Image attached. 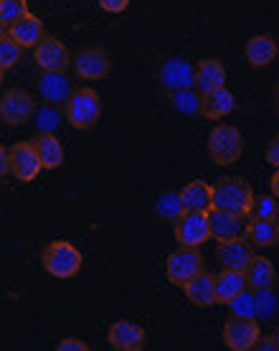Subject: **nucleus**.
I'll use <instances>...</instances> for the list:
<instances>
[{"label":"nucleus","instance_id":"1","mask_svg":"<svg viewBox=\"0 0 279 351\" xmlns=\"http://www.w3.org/2000/svg\"><path fill=\"white\" fill-rule=\"evenodd\" d=\"M252 199H254L252 186L246 184L244 178H239V176L218 178L216 184L211 186V209H224V211H234V214H246Z\"/></svg>","mask_w":279,"mask_h":351},{"label":"nucleus","instance_id":"2","mask_svg":"<svg viewBox=\"0 0 279 351\" xmlns=\"http://www.w3.org/2000/svg\"><path fill=\"white\" fill-rule=\"evenodd\" d=\"M64 112H66V120H69L71 128L92 130L99 123V117H102V99H99L94 89L79 87L64 102Z\"/></svg>","mask_w":279,"mask_h":351},{"label":"nucleus","instance_id":"3","mask_svg":"<svg viewBox=\"0 0 279 351\" xmlns=\"http://www.w3.org/2000/svg\"><path fill=\"white\" fill-rule=\"evenodd\" d=\"M41 263H44V270L49 275L69 280V278L79 275L81 265H84V257H81V252L71 242H66V239H53V242H49L44 247Z\"/></svg>","mask_w":279,"mask_h":351},{"label":"nucleus","instance_id":"4","mask_svg":"<svg viewBox=\"0 0 279 351\" xmlns=\"http://www.w3.org/2000/svg\"><path fill=\"white\" fill-rule=\"evenodd\" d=\"M209 156L216 166H231L244 156V138L234 125H216L209 135Z\"/></svg>","mask_w":279,"mask_h":351},{"label":"nucleus","instance_id":"5","mask_svg":"<svg viewBox=\"0 0 279 351\" xmlns=\"http://www.w3.org/2000/svg\"><path fill=\"white\" fill-rule=\"evenodd\" d=\"M201 270H203L201 247H178L165 260L168 282H173L178 288H183L185 282L191 280L193 275H198Z\"/></svg>","mask_w":279,"mask_h":351},{"label":"nucleus","instance_id":"6","mask_svg":"<svg viewBox=\"0 0 279 351\" xmlns=\"http://www.w3.org/2000/svg\"><path fill=\"white\" fill-rule=\"evenodd\" d=\"M173 234L181 247H203L211 239L209 211H183L173 221Z\"/></svg>","mask_w":279,"mask_h":351},{"label":"nucleus","instance_id":"7","mask_svg":"<svg viewBox=\"0 0 279 351\" xmlns=\"http://www.w3.org/2000/svg\"><path fill=\"white\" fill-rule=\"evenodd\" d=\"M259 324L256 318H241V316H231L224 324V343H226L231 351H252L254 343L259 341Z\"/></svg>","mask_w":279,"mask_h":351},{"label":"nucleus","instance_id":"8","mask_svg":"<svg viewBox=\"0 0 279 351\" xmlns=\"http://www.w3.org/2000/svg\"><path fill=\"white\" fill-rule=\"evenodd\" d=\"M36 110L34 95L23 89H8L0 97V123L5 125H26Z\"/></svg>","mask_w":279,"mask_h":351},{"label":"nucleus","instance_id":"9","mask_svg":"<svg viewBox=\"0 0 279 351\" xmlns=\"http://www.w3.org/2000/svg\"><path fill=\"white\" fill-rule=\"evenodd\" d=\"M34 59L41 71H66L71 64V53L56 36L44 34V38L34 46Z\"/></svg>","mask_w":279,"mask_h":351},{"label":"nucleus","instance_id":"10","mask_svg":"<svg viewBox=\"0 0 279 351\" xmlns=\"http://www.w3.org/2000/svg\"><path fill=\"white\" fill-rule=\"evenodd\" d=\"M71 66L81 80H105L112 69V59L105 49H81L71 56Z\"/></svg>","mask_w":279,"mask_h":351},{"label":"nucleus","instance_id":"11","mask_svg":"<svg viewBox=\"0 0 279 351\" xmlns=\"http://www.w3.org/2000/svg\"><path fill=\"white\" fill-rule=\"evenodd\" d=\"M8 158H10V173L16 176L18 181H34L36 176L41 173V158H38V153H36L34 143H16L13 148L8 150Z\"/></svg>","mask_w":279,"mask_h":351},{"label":"nucleus","instance_id":"12","mask_svg":"<svg viewBox=\"0 0 279 351\" xmlns=\"http://www.w3.org/2000/svg\"><path fill=\"white\" fill-rule=\"evenodd\" d=\"M193 82H196V66L181 56H173L160 66V87L165 89L168 95L193 87Z\"/></svg>","mask_w":279,"mask_h":351},{"label":"nucleus","instance_id":"13","mask_svg":"<svg viewBox=\"0 0 279 351\" xmlns=\"http://www.w3.org/2000/svg\"><path fill=\"white\" fill-rule=\"evenodd\" d=\"M249 217L246 214H234V211L224 209H209V229L213 239H234L244 237Z\"/></svg>","mask_w":279,"mask_h":351},{"label":"nucleus","instance_id":"14","mask_svg":"<svg viewBox=\"0 0 279 351\" xmlns=\"http://www.w3.org/2000/svg\"><path fill=\"white\" fill-rule=\"evenodd\" d=\"M109 346L117 351H142L148 346V334L142 331V326L132 321H114L107 334Z\"/></svg>","mask_w":279,"mask_h":351},{"label":"nucleus","instance_id":"15","mask_svg":"<svg viewBox=\"0 0 279 351\" xmlns=\"http://www.w3.org/2000/svg\"><path fill=\"white\" fill-rule=\"evenodd\" d=\"M216 257H218V263H221V267L244 272V267L254 257V247L246 237L221 239L218 247H216Z\"/></svg>","mask_w":279,"mask_h":351},{"label":"nucleus","instance_id":"16","mask_svg":"<svg viewBox=\"0 0 279 351\" xmlns=\"http://www.w3.org/2000/svg\"><path fill=\"white\" fill-rule=\"evenodd\" d=\"M71 92H74L71 80L64 71H44L41 80H38V95L49 105H56V107L64 105L69 99Z\"/></svg>","mask_w":279,"mask_h":351},{"label":"nucleus","instance_id":"17","mask_svg":"<svg viewBox=\"0 0 279 351\" xmlns=\"http://www.w3.org/2000/svg\"><path fill=\"white\" fill-rule=\"evenodd\" d=\"M183 293L193 306H198V308L216 306V275L201 270L198 275H193L191 280L185 282Z\"/></svg>","mask_w":279,"mask_h":351},{"label":"nucleus","instance_id":"18","mask_svg":"<svg viewBox=\"0 0 279 351\" xmlns=\"http://www.w3.org/2000/svg\"><path fill=\"white\" fill-rule=\"evenodd\" d=\"M234 107H236L234 92H228L226 87H218L213 92L201 95V112L198 114L209 117V120H224L226 114L234 112Z\"/></svg>","mask_w":279,"mask_h":351},{"label":"nucleus","instance_id":"19","mask_svg":"<svg viewBox=\"0 0 279 351\" xmlns=\"http://www.w3.org/2000/svg\"><path fill=\"white\" fill-rule=\"evenodd\" d=\"M244 278H246V288L252 290H262V288H274L277 282V270H274V263L264 255H254L249 260V265L244 267Z\"/></svg>","mask_w":279,"mask_h":351},{"label":"nucleus","instance_id":"20","mask_svg":"<svg viewBox=\"0 0 279 351\" xmlns=\"http://www.w3.org/2000/svg\"><path fill=\"white\" fill-rule=\"evenodd\" d=\"M244 53H246V62L252 64V66H256V69H262V66H269L277 59L279 46L269 34H259V36H252L246 41Z\"/></svg>","mask_w":279,"mask_h":351},{"label":"nucleus","instance_id":"21","mask_svg":"<svg viewBox=\"0 0 279 351\" xmlns=\"http://www.w3.org/2000/svg\"><path fill=\"white\" fill-rule=\"evenodd\" d=\"M8 36L18 46L34 49V46L44 38V23H41V18H36L34 13H26L23 18H18L16 23H10Z\"/></svg>","mask_w":279,"mask_h":351},{"label":"nucleus","instance_id":"22","mask_svg":"<svg viewBox=\"0 0 279 351\" xmlns=\"http://www.w3.org/2000/svg\"><path fill=\"white\" fill-rule=\"evenodd\" d=\"M226 84V66L218 62V59H203L196 64V82L193 87L198 89L201 95L213 92V89L224 87Z\"/></svg>","mask_w":279,"mask_h":351},{"label":"nucleus","instance_id":"23","mask_svg":"<svg viewBox=\"0 0 279 351\" xmlns=\"http://www.w3.org/2000/svg\"><path fill=\"white\" fill-rule=\"evenodd\" d=\"M31 143H34L36 153L41 158V166L46 171H56L64 163V145L56 135H51V132H36Z\"/></svg>","mask_w":279,"mask_h":351},{"label":"nucleus","instance_id":"24","mask_svg":"<svg viewBox=\"0 0 279 351\" xmlns=\"http://www.w3.org/2000/svg\"><path fill=\"white\" fill-rule=\"evenodd\" d=\"M244 237L252 247H277L279 245V221L277 219H249Z\"/></svg>","mask_w":279,"mask_h":351},{"label":"nucleus","instance_id":"25","mask_svg":"<svg viewBox=\"0 0 279 351\" xmlns=\"http://www.w3.org/2000/svg\"><path fill=\"white\" fill-rule=\"evenodd\" d=\"M181 206L183 211H209L211 209V186L203 181H191L181 191Z\"/></svg>","mask_w":279,"mask_h":351},{"label":"nucleus","instance_id":"26","mask_svg":"<svg viewBox=\"0 0 279 351\" xmlns=\"http://www.w3.org/2000/svg\"><path fill=\"white\" fill-rule=\"evenodd\" d=\"M246 288V278L241 270H224L216 275V303H228L236 293H241Z\"/></svg>","mask_w":279,"mask_h":351},{"label":"nucleus","instance_id":"27","mask_svg":"<svg viewBox=\"0 0 279 351\" xmlns=\"http://www.w3.org/2000/svg\"><path fill=\"white\" fill-rule=\"evenodd\" d=\"M28 123H34L36 132H51L53 135V132L59 130V125H62V112L56 110V105L44 102L41 107H36Z\"/></svg>","mask_w":279,"mask_h":351},{"label":"nucleus","instance_id":"28","mask_svg":"<svg viewBox=\"0 0 279 351\" xmlns=\"http://www.w3.org/2000/svg\"><path fill=\"white\" fill-rule=\"evenodd\" d=\"M246 217L249 219H277L279 217V204H277V196L271 193V196H254L252 204H249V209H246Z\"/></svg>","mask_w":279,"mask_h":351},{"label":"nucleus","instance_id":"29","mask_svg":"<svg viewBox=\"0 0 279 351\" xmlns=\"http://www.w3.org/2000/svg\"><path fill=\"white\" fill-rule=\"evenodd\" d=\"M170 102L178 112L183 114H198L201 112V92L196 87H188V89H178L170 95Z\"/></svg>","mask_w":279,"mask_h":351},{"label":"nucleus","instance_id":"30","mask_svg":"<svg viewBox=\"0 0 279 351\" xmlns=\"http://www.w3.org/2000/svg\"><path fill=\"white\" fill-rule=\"evenodd\" d=\"M228 311H231V316H241V318H256V300H254V293L252 290H241V293H236L234 298L226 303Z\"/></svg>","mask_w":279,"mask_h":351},{"label":"nucleus","instance_id":"31","mask_svg":"<svg viewBox=\"0 0 279 351\" xmlns=\"http://www.w3.org/2000/svg\"><path fill=\"white\" fill-rule=\"evenodd\" d=\"M155 214L160 217V219H165V221L178 219V217L183 214V206H181V196H178V191L163 193V196L157 199V204H155Z\"/></svg>","mask_w":279,"mask_h":351},{"label":"nucleus","instance_id":"32","mask_svg":"<svg viewBox=\"0 0 279 351\" xmlns=\"http://www.w3.org/2000/svg\"><path fill=\"white\" fill-rule=\"evenodd\" d=\"M21 51H23V46H18L8 34L0 38V69L8 71L13 69L18 62H21Z\"/></svg>","mask_w":279,"mask_h":351},{"label":"nucleus","instance_id":"33","mask_svg":"<svg viewBox=\"0 0 279 351\" xmlns=\"http://www.w3.org/2000/svg\"><path fill=\"white\" fill-rule=\"evenodd\" d=\"M28 13V3L26 0H0V21L10 26L16 23L18 18H23Z\"/></svg>","mask_w":279,"mask_h":351},{"label":"nucleus","instance_id":"34","mask_svg":"<svg viewBox=\"0 0 279 351\" xmlns=\"http://www.w3.org/2000/svg\"><path fill=\"white\" fill-rule=\"evenodd\" d=\"M254 300H256V316L259 318L274 316V311H277V298H274L271 288L254 290Z\"/></svg>","mask_w":279,"mask_h":351},{"label":"nucleus","instance_id":"35","mask_svg":"<svg viewBox=\"0 0 279 351\" xmlns=\"http://www.w3.org/2000/svg\"><path fill=\"white\" fill-rule=\"evenodd\" d=\"M56 351H89V343L69 336V339H62V341L56 343Z\"/></svg>","mask_w":279,"mask_h":351},{"label":"nucleus","instance_id":"36","mask_svg":"<svg viewBox=\"0 0 279 351\" xmlns=\"http://www.w3.org/2000/svg\"><path fill=\"white\" fill-rule=\"evenodd\" d=\"M267 163L279 168V135H274L269 141V145H267Z\"/></svg>","mask_w":279,"mask_h":351},{"label":"nucleus","instance_id":"37","mask_svg":"<svg viewBox=\"0 0 279 351\" xmlns=\"http://www.w3.org/2000/svg\"><path fill=\"white\" fill-rule=\"evenodd\" d=\"M99 5H102V10H107V13H122V10L130 5V0H99Z\"/></svg>","mask_w":279,"mask_h":351},{"label":"nucleus","instance_id":"38","mask_svg":"<svg viewBox=\"0 0 279 351\" xmlns=\"http://www.w3.org/2000/svg\"><path fill=\"white\" fill-rule=\"evenodd\" d=\"M5 173H10V158H8V150L0 145V178Z\"/></svg>","mask_w":279,"mask_h":351},{"label":"nucleus","instance_id":"39","mask_svg":"<svg viewBox=\"0 0 279 351\" xmlns=\"http://www.w3.org/2000/svg\"><path fill=\"white\" fill-rule=\"evenodd\" d=\"M254 349H259V351H277V349H274V341H271V339H264V341H262V336H259V341L254 343Z\"/></svg>","mask_w":279,"mask_h":351},{"label":"nucleus","instance_id":"40","mask_svg":"<svg viewBox=\"0 0 279 351\" xmlns=\"http://www.w3.org/2000/svg\"><path fill=\"white\" fill-rule=\"evenodd\" d=\"M269 186H271V193L279 199V168L274 171V176H271V181H269Z\"/></svg>","mask_w":279,"mask_h":351},{"label":"nucleus","instance_id":"41","mask_svg":"<svg viewBox=\"0 0 279 351\" xmlns=\"http://www.w3.org/2000/svg\"><path fill=\"white\" fill-rule=\"evenodd\" d=\"M269 339H271V341H274V349L279 351V326H277V328H274V331H271Z\"/></svg>","mask_w":279,"mask_h":351},{"label":"nucleus","instance_id":"42","mask_svg":"<svg viewBox=\"0 0 279 351\" xmlns=\"http://www.w3.org/2000/svg\"><path fill=\"white\" fill-rule=\"evenodd\" d=\"M8 34V26H5V23H3V21H0V38H3V36Z\"/></svg>","mask_w":279,"mask_h":351},{"label":"nucleus","instance_id":"43","mask_svg":"<svg viewBox=\"0 0 279 351\" xmlns=\"http://www.w3.org/2000/svg\"><path fill=\"white\" fill-rule=\"evenodd\" d=\"M3 74H5V71H3V69H0V84H3Z\"/></svg>","mask_w":279,"mask_h":351},{"label":"nucleus","instance_id":"44","mask_svg":"<svg viewBox=\"0 0 279 351\" xmlns=\"http://www.w3.org/2000/svg\"><path fill=\"white\" fill-rule=\"evenodd\" d=\"M277 114H279V102H277Z\"/></svg>","mask_w":279,"mask_h":351}]
</instances>
